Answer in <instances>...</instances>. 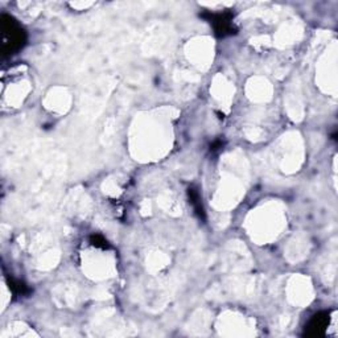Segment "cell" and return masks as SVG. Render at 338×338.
Instances as JSON below:
<instances>
[{
    "label": "cell",
    "instance_id": "cell-1",
    "mask_svg": "<svg viewBox=\"0 0 338 338\" xmlns=\"http://www.w3.org/2000/svg\"><path fill=\"white\" fill-rule=\"evenodd\" d=\"M26 41V30L9 15L0 17V51L4 56L15 54Z\"/></svg>",
    "mask_w": 338,
    "mask_h": 338
},
{
    "label": "cell",
    "instance_id": "cell-2",
    "mask_svg": "<svg viewBox=\"0 0 338 338\" xmlns=\"http://www.w3.org/2000/svg\"><path fill=\"white\" fill-rule=\"evenodd\" d=\"M202 17H206L209 20L210 24L214 28L215 33L221 37L236 33V28L233 23V13L231 12L202 13Z\"/></svg>",
    "mask_w": 338,
    "mask_h": 338
},
{
    "label": "cell",
    "instance_id": "cell-3",
    "mask_svg": "<svg viewBox=\"0 0 338 338\" xmlns=\"http://www.w3.org/2000/svg\"><path fill=\"white\" fill-rule=\"evenodd\" d=\"M329 324V314L328 313H318L313 317L312 321L308 325L309 336H321L325 333V328Z\"/></svg>",
    "mask_w": 338,
    "mask_h": 338
},
{
    "label": "cell",
    "instance_id": "cell-4",
    "mask_svg": "<svg viewBox=\"0 0 338 338\" xmlns=\"http://www.w3.org/2000/svg\"><path fill=\"white\" fill-rule=\"evenodd\" d=\"M189 200H190V204H192L194 210H196L198 217H200V218H201V217L204 218L205 214H204V209H202L201 201H200V196H198V193L196 192L194 189H189Z\"/></svg>",
    "mask_w": 338,
    "mask_h": 338
},
{
    "label": "cell",
    "instance_id": "cell-5",
    "mask_svg": "<svg viewBox=\"0 0 338 338\" xmlns=\"http://www.w3.org/2000/svg\"><path fill=\"white\" fill-rule=\"evenodd\" d=\"M8 283L9 288H11L15 293H17V295H26V293H28V288H26L23 283L17 282V280L11 278L8 279Z\"/></svg>",
    "mask_w": 338,
    "mask_h": 338
},
{
    "label": "cell",
    "instance_id": "cell-6",
    "mask_svg": "<svg viewBox=\"0 0 338 338\" xmlns=\"http://www.w3.org/2000/svg\"><path fill=\"white\" fill-rule=\"evenodd\" d=\"M91 243H93V246H97V247H102V248H106L107 247V242H106V239L103 238V236L101 235H91L90 238Z\"/></svg>",
    "mask_w": 338,
    "mask_h": 338
}]
</instances>
